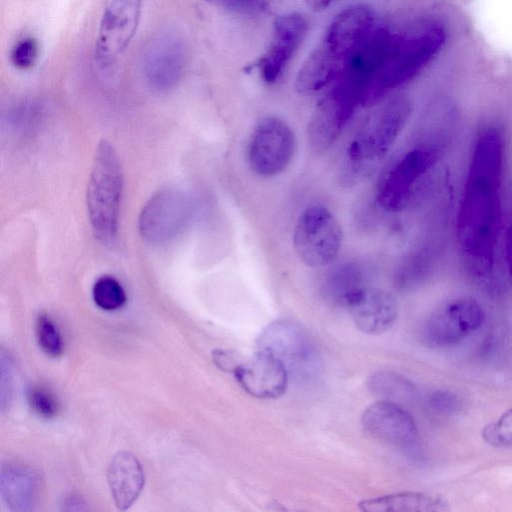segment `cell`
<instances>
[{"label": "cell", "instance_id": "6da1fadb", "mask_svg": "<svg viewBox=\"0 0 512 512\" xmlns=\"http://www.w3.org/2000/svg\"><path fill=\"white\" fill-rule=\"evenodd\" d=\"M374 26V12L367 5L338 12L299 69L296 91L313 94L335 83Z\"/></svg>", "mask_w": 512, "mask_h": 512}, {"label": "cell", "instance_id": "7a4b0ae2", "mask_svg": "<svg viewBox=\"0 0 512 512\" xmlns=\"http://www.w3.org/2000/svg\"><path fill=\"white\" fill-rule=\"evenodd\" d=\"M444 38L442 25L435 21L424 22L405 32H395L364 102L373 103L413 79L437 55Z\"/></svg>", "mask_w": 512, "mask_h": 512}, {"label": "cell", "instance_id": "3957f363", "mask_svg": "<svg viewBox=\"0 0 512 512\" xmlns=\"http://www.w3.org/2000/svg\"><path fill=\"white\" fill-rule=\"evenodd\" d=\"M123 184V170L115 149L107 140L100 141L93 157L86 200L93 234L105 245L114 244L117 238Z\"/></svg>", "mask_w": 512, "mask_h": 512}, {"label": "cell", "instance_id": "277c9868", "mask_svg": "<svg viewBox=\"0 0 512 512\" xmlns=\"http://www.w3.org/2000/svg\"><path fill=\"white\" fill-rule=\"evenodd\" d=\"M411 112L412 103L403 95L383 105L350 143L347 150L350 164L362 167L382 159L396 142Z\"/></svg>", "mask_w": 512, "mask_h": 512}, {"label": "cell", "instance_id": "5b68a950", "mask_svg": "<svg viewBox=\"0 0 512 512\" xmlns=\"http://www.w3.org/2000/svg\"><path fill=\"white\" fill-rule=\"evenodd\" d=\"M343 231L334 214L323 205H312L299 216L293 233L298 259L308 267H323L335 260Z\"/></svg>", "mask_w": 512, "mask_h": 512}, {"label": "cell", "instance_id": "8992f818", "mask_svg": "<svg viewBox=\"0 0 512 512\" xmlns=\"http://www.w3.org/2000/svg\"><path fill=\"white\" fill-rule=\"evenodd\" d=\"M296 150L291 127L275 116L262 118L254 127L248 147L250 169L258 176L273 177L290 165Z\"/></svg>", "mask_w": 512, "mask_h": 512}, {"label": "cell", "instance_id": "52a82bcc", "mask_svg": "<svg viewBox=\"0 0 512 512\" xmlns=\"http://www.w3.org/2000/svg\"><path fill=\"white\" fill-rule=\"evenodd\" d=\"M484 321L485 312L476 299L468 296L448 299L427 318L423 341L433 348L454 346L478 331Z\"/></svg>", "mask_w": 512, "mask_h": 512}, {"label": "cell", "instance_id": "ba28073f", "mask_svg": "<svg viewBox=\"0 0 512 512\" xmlns=\"http://www.w3.org/2000/svg\"><path fill=\"white\" fill-rule=\"evenodd\" d=\"M258 347L280 359L289 374L308 377L319 369V353L313 341L293 321L279 319L270 323L259 335Z\"/></svg>", "mask_w": 512, "mask_h": 512}, {"label": "cell", "instance_id": "9c48e42d", "mask_svg": "<svg viewBox=\"0 0 512 512\" xmlns=\"http://www.w3.org/2000/svg\"><path fill=\"white\" fill-rule=\"evenodd\" d=\"M142 0H109L95 45V58L102 68L113 65L134 37L141 15Z\"/></svg>", "mask_w": 512, "mask_h": 512}, {"label": "cell", "instance_id": "30bf717a", "mask_svg": "<svg viewBox=\"0 0 512 512\" xmlns=\"http://www.w3.org/2000/svg\"><path fill=\"white\" fill-rule=\"evenodd\" d=\"M191 210V201L184 192L172 188L158 191L139 215V233L149 242L169 240L187 224Z\"/></svg>", "mask_w": 512, "mask_h": 512}, {"label": "cell", "instance_id": "8fae6325", "mask_svg": "<svg viewBox=\"0 0 512 512\" xmlns=\"http://www.w3.org/2000/svg\"><path fill=\"white\" fill-rule=\"evenodd\" d=\"M432 161L433 155L428 149L415 148L407 152L379 182L376 193L378 204L388 212L403 209Z\"/></svg>", "mask_w": 512, "mask_h": 512}, {"label": "cell", "instance_id": "7c38bea8", "mask_svg": "<svg viewBox=\"0 0 512 512\" xmlns=\"http://www.w3.org/2000/svg\"><path fill=\"white\" fill-rule=\"evenodd\" d=\"M307 29V19L297 12L280 15L274 20L271 39L258 61L260 75L266 83L272 84L281 78Z\"/></svg>", "mask_w": 512, "mask_h": 512}, {"label": "cell", "instance_id": "4fadbf2b", "mask_svg": "<svg viewBox=\"0 0 512 512\" xmlns=\"http://www.w3.org/2000/svg\"><path fill=\"white\" fill-rule=\"evenodd\" d=\"M186 47L183 39L166 31L155 36L143 55V71L155 89L168 90L181 79L186 66Z\"/></svg>", "mask_w": 512, "mask_h": 512}, {"label": "cell", "instance_id": "5bb4252c", "mask_svg": "<svg viewBox=\"0 0 512 512\" xmlns=\"http://www.w3.org/2000/svg\"><path fill=\"white\" fill-rule=\"evenodd\" d=\"M359 330L378 335L388 331L396 321L398 305L394 296L380 288L358 287L342 302Z\"/></svg>", "mask_w": 512, "mask_h": 512}, {"label": "cell", "instance_id": "9a60e30c", "mask_svg": "<svg viewBox=\"0 0 512 512\" xmlns=\"http://www.w3.org/2000/svg\"><path fill=\"white\" fill-rule=\"evenodd\" d=\"M233 375L250 395L259 399H275L284 394L289 373L274 354L259 349L244 359Z\"/></svg>", "mask_w": 512, "mask_h": 512}, {"label": "cell", "instance_id": "2e32d148", "mask_svg": "<svg viewBox=\"0 0 512 512\" xmlns=\"http://www.w3.org/2000/svg\"><path fill=\"white\" fill-rule=\"evenodd\" d=\"M363 430L372 438L395 446L410 445L417 436L412 415L400 404L379 400L366 408L361 418Z\"/></svg>", "mask_w": 512, "mask_h": 512}, {"label": "cell", "instance_id": "e0dca14e", "mask_svg": "<svg viewBox=\"0 0 512 512\" xmlns=\"http://www.w3.org/2000/svg\"><path fill=\"white\" fill-rule=\"evenodd\" d=\"M107 481L115 505L124 511L133 505L143 489L144 470L134 454L119 451L110 461Z\"/></svg>", "mask_w": 512, "mask_h": 512}, {"label": "cell", "instance_id": "ac0fdd59", "mask_svg": "<svg viewBox=\"0 0 512 512\" xmlns=\"http://www.w3.org/2000/svg\"><path fill=\"white\" fill-rule=\"evenodd\" d=\"M353 110L332 92L322 98L315 107L308 124V139L316 151L327 149L339 135Z\"/></svg>", "mask_w": 512, "mask_h": 512}, {"label": "cell", "instance_id": "d6986e66", "mask_svg": "<svg viewBox=\"0 0 512 512\" xmlns=\"http://www.w3.org/2000/svg\"><path fill=\"white\" fill-rule=\"evenodd\" d=\"M38 479L26 466L13 463L2 468L1 494L13 511H28L38 498Z\"/></svg>", "mask_w": 512, "mask_h": 512}, {"label": "cell", "instance_id": "ffe728a7", "mask_svg": "<svg viewBox=\"0 0 512 512\" xmlns=\"http://www.w3.org/2000/svg\"><path fill=\"white\" fill-rule=\"evenodd\" d=\"M366 512H443L449 510L441 497L420 493L401 492L366 499L358 504Z\"/></svg>", "mask_w": 512, "mask_h": 512}, {"label": "cell", "instance_id": "44dd1931", "mask_svg": "<svg viewBox=\"0 0 512 512\" xmlns=\"http://www.w3.org/2000/svg\"><path fill=\"white\" fill-rule=\"evenodd\" d=\"M369 391L380 400L401 403L414 399L417 389L403 376L390 371L372 373L368 380Z\"/></svg>", "mask_w": 512, "mask_h": 512}, {"label": "cell", "instance_id": "7402d4cb", "mask_svg": "<svg viewBox=\"0 0 512 512\" xmlns=\"http://www.w3.org/2000/svg\"><path fill=\"white\" fill-rule=\"evenodd\" d=\"M92 295L95 304L107 311L117 310L126 302V294L122 285L110 275H103L96 280Z\"/></svg>", "mask_w": 512, "mask_h": 512}, {"label": "cell", "instance_id": "603a6c76", "mask_svg": "<svg viewBox=\"0 0 512 512\" xmlns=\"http://www.w3.org/2000/svg\"><path fill=\"white\" fill-rule=\"evenodd\" d=\"M36 337L41 349L49 356L57 357L63 351V341L53 319L41 313L36 320Z\"/></svg>", "mask_w": 512, "mask_h": 512}, {"label": "cell", "instance_id": "cb8c5ba5", "mask_svg": "<svg viewBox=\"0 0 512 512\" xmlns=\"http://www.w3.org/2000/svg\"><path fill=\"white\" fill-rule=\"evenodd\" d=\"M482 437L493 447H512V408L487 424L482 430Z\"/></svg>", "mask_w": 512, "mask_h": 512}, {"label": "cell", "instance_id": "d4e9b609", "mask_svg": "<svg viewBox=\"0 0 512 512\" xmlns=\"http://www.w3.org/2000/svg\"><path fill=\"white\" fill-rule=\"evenodd\" d=\"M28 403L35 414L51 419L59 411V403L54 394L42 386H33L28 390Z\"/></svg>", "mask_w": 512, "mask_h": 512}, {"label": "cell", "instance_id": "484cf974", "mask_svg": "<svg viewBox=\"0 0 512 512\" xmlns=\"http://www.w3.org/2000/svg\"><path fill=\"white\" fill-rule=\"evenodd\" d=\"M38 57L37 41L31 37L24 38L17 42L11 52L13 65L21 70L31 68Z\"/></svg>", "mask_w": 512, "mask_h": 512}, {"label": "cell", "instance_id": "4316f807", "mask_svg": "<svg viewBox=\"0 0 512 512\" xmlns=\"http://www.w3.org/2000/svg\"><path fill=\"white\" fill-rule=\"evenodd\" d=\"M212 360L219 369L234 373L244 358L234 350L216 349L212 352Z\"/></svg>", "mask_w": 512, "mask_h": 512}, {"label": "cell", "instance_id": "83f0119b", "mask_svg": "<svg viewBox=\"0 0 512 512\" xmlns=\"http://www.w3.org/2000/svg\"><path fill=\"white\" fill-rule=\"evenodd\" d=\"M432 409L438 412L450 413L460 408V401L457 396L447 391H435L428 399Z\"/></svg>", "mask_w": 512, "mask_h": 512}, {"label": "cell", "instance_id": "f1b7e54d", "mask_svg": "<svg viewBox=\"0 0 512 512\" xmlns=\"http://www.w3.org/2000/svg\"><path fill=\"white\" fill-rule=\"evenodd\" d=\"M218 6L240 13H254L264 8L267 0H211Z\"/></svg>", "mask_w": 512, "mask_h": 512}, {"label": "cell", "instance_id": "f546056e", "mask_svg": "<svg viewBox=\"0 0 512 512\" xmlns=\"http://www.w3.org/2000/svg\"><path fill=\"white\" fill-rule=\"evenodd\" d=\"M338 0H305L306 5L313 11H322L333 5Z\"/></svg>", "mask_w": 512, "mask_h": 512}]
</instances>
